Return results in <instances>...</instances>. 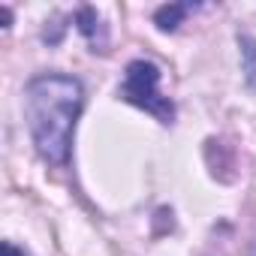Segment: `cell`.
Masks as SVG:
<instances>
[{"mask_svg": "<svg viewBox=\"0 0 256 256\" xmlns=\"http://www.w3.org/2000/svg\"><path fill=\"white\" fill-rule=\"evenodd\" d=\"M120 96L126 102H133L139 108H145L148 114H154L160 124H175V106L169 96L160 94V66L151 60H133L126 66L124 84H120Z\"/></svg>", "mask_w": 256, "mask_h": 256, "instance_id": "cell-2", "label": "cell"}, {"mask_svg": "<svg viewBox=\"0 0 256 256\" xmlns=\"http://www.w3.org/2000/svg\"><path fill=\"white\" fill-rule=\"evenodd\" d=\"M250 256H256V247H253V253H250Z\"/></svg>", "mask_w": 256, "mask_h": 256, "instance_id": "cell-7", "label": "cell"}, {"mask_svg": "<svg viewBox=\"0 0 256 256\" xmlns=\"http://www.w3.org/2000/svg\"><path fill=\"white\" fill-rule=\"evenodd\" d=\"M84 106V88L72 76L46 72L24 88V118L42 160L64 166L70 160L72 130Z\"/></svg>", "mask_w": 256, "mask_h": 256, "instance_id": "cell-1", "label": "cell"}, {"mask_svg": "<svg viewBox=\"0 0 256 256\" xmlns=\"http://www.w3.org/2000/svg\"><path fill=\"white\" fill-rule=\"evenodd\" d=\"M4 256H28L24 250H18L16 244H10V241H4Z\"/></svg>", "mask_w": 256, "mask_h": 256, "instance_id": "cell-6", "label": "cell"}, {"mask_svg": "<svg viewBox=\"0 0 256 256\" xmlns=\"http://www.w3.org/2000/svg\"><path fill=\"white\" fill-rule=\"evenodd\" d=\"M238 48H241V64H244V72H247V84L256 88V40L241 34L238 36Z\"/></svg>", "mask_w": 256, "mask_h": 256, "instance_id": "cell-5", "label": "cell"}, {"mask_svg": "<svg viewBox=\"0 0 256 256\" xmlns=\"http://www.w3.org/2000/svg\"><path fill=\"white\" fill-rule=\"evenodd\" d=\"M76 24H78V30H82V34L90 40L94 52H96V46H106V28L100 24V16H96V10H90V6L78 10V12H76Z\"/></svg>", "mask_w": 256, "mask_h": 256, "instance_id": "cell-3", "label": "cell"}, {"mask_svg": "<svg viewBox=\"0 0 256 256\" xmlns=\"http://www.w3.org/2000/svg\"><path fill=\"white\" fill-rule=\"evenodd\" d=\"M190 10H193L190 4H169V6H160V10H157L154 22H157L160 30H175V28L184 22V16H187Z\"/></svg>", "mask_w": 256, "mask_h": 256, "instance_id": "cell-4", "label": "cell"}]
</instances>
